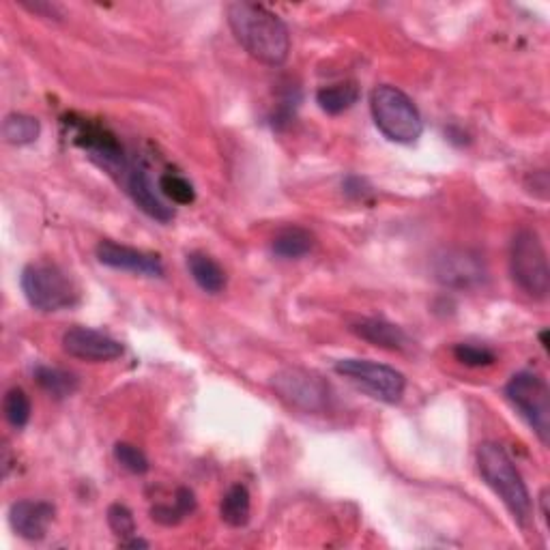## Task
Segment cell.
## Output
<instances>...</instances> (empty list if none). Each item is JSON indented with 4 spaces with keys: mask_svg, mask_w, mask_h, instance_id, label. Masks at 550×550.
Here are the masks:
<instances>
[{
    "mask_svg": "<svg viewBox=\"0 0 550 550\" xmlns=\"http://www.w3.org/2000/svg\"><path fill=\"white\" fill-rule=\"evenodd\" d=\"M230 31L252 59L280 67L291 54V35L286 24L263 5L230 3L226 7Z\"/></svg>",
    "mask_w": 550,
    "mask_h": 550,
    "instance_id": "6da1fadb",
    "label": "cell"
},
{
    "mask_svg": "<svg viewBox=\"0 0 550 550\" xmlns=\"http://www.w3.org/2000/svg\"><path fill=\"white\" fill-rule=\"evenodd\" d=\"M477 469L482 480L503 501L520 527H527L533 516V503L523 475L516 469L510 454L499 443L486 441L477 447Z\"/></svg>",
    "mask_w": 550,
    "mask_h": 550,
    "instance_id": "7a4b0ae2",
    "label": "cell"
},
{
    "mask_svg": "<svg viewBox=\"0 0 550 550\" xmlns=\"http://www.w3.org/2000/svg\"><path fill=\"white\" fill-rule=\"evenodd\" d=\"M370 112L374 125L387 140L413 144L424 134V119L413 99L392 84H381L372 91Z\"/></svg>",
    "mask_w": 550,
    "mask_h": 550,
    "instance_id": "3957f363",
    "label": "cell"
},
{
    "mask_svg": "<svg viewBox=\"0 0 550 550\" xmlns=\"http://www.w3.org/2000/svg\"><path fill=\"white\" fill-rule=\"evenodd\" d=\"M26 301L39 312H59L78 306L80 291L71 275L48 260L24 267L20 278Z\"/></svg>",
    "mask_w": 550,
    "mask_h": 550,
    "instance_id": "277c9868",
    "label": "cell"
},
{
    "mask_svg": "<svg viewBox=\"0 0 550 550\" xmlns=\"http://www.w3.org/2000/svg\"><path fill=\"white\" fill-rule=\"evenodd\" d=\"M510 273L518 288L529 297L546 299L550 291V269L546 250L535 230H518L510 245Z\"/></svg>",
    "mask_w": 550,
    "mask_h": 550,
    "instance_id": "5b68a950",
    "label": "cell"
},
{
    "mask_svg": "<svg viewBox=\"0 0 550 550\" xmlns=\"http://www.w3.org/2000/svg\"><path fill=\"white\" fill-rule=\"evenodd\" d=\"M505 396L512 407L523 415L531 430L538 434L542 445H548L550 437V389L542 376L533 372H518L505 385Z\"/></svg>",
    "mask_w": 550,
    "mask_h": 550,
    "instance_id": "8992f818",
    "label": "cell"
},
{
    "mask_svg": "<svg viewBox=\"0 0 550 550\" xmlns=\"http://www.w3.org/2000/svg\"><path fill=\"white\" fill-rule=\"evenodd\" d=\"M336 372L385 404H398L407 389V379L400 370L370 359H340Z\"/></svg>",
    "mask_w": 550,
    "mask_h": 550,
    "instance_id": "52a82bcc",
    "label": "cell"
},
{
    "mask_svg": "<svg viewBox=\"0 0 550 550\" xmlns=\"http://www.w3.org/2000/svg\"><path fill=\"white\" fill-rule=\"evenodd\" d=\"M271 387L286 404L299 411L321 413L329 404V385L318 374L303 368H284L273 374Z\"/></svg>",
    "mask_w": 550,
    "mask_h": 550,
    "instance_id": "ba28073f",
    "label": "cell"
},
{
    "mask_svg": "<svg viewBox=\"0 0 550 550\" xmlns=\"http://www.w3.org/2000/svg\"><path fill=\"white\" fill-rule=\"evenodd\" d=\"M114 179H117L123 185V190L127 192L129 198L134 200V205L142 213H147L149 217H153V220L168 224L172 217H175V209L168 207L166 202L157 196L155 187L149 179L147 168L140 166L138 162H134V159H129L127 166Z\"/></svg>",
    "mask_w": 550,
    "mask_h": 550,
    "instance_id": "9c48e42d",
    "label": "cell"
},
{
    "mask_svg": "<svg viewBox=\"0 0 550 550\" xmlns=\"http://www.w3.org/2000/svg\"><path fill=\"white\" fill-rule=\"evenodd\" d=\"M63 351L91 364H104L123 355V344L112 336L91 327H71L63 334Z\"/></svg>",
    "mask_w": 550,
    "mask_h": 550,
    "instance_id": "30bf717a",
    "label": "cell"
},
{
    "mask_svg": "<svg viewBox=\"0 0 550 550\" xmlns=\"http://www.w3.org/2000/svg\"><path fill=\"white\" fill-rule=\"evenodd\" d=\"M434 275L450 288H473L486 278L484 260L469 250H447L434 260Z\"/></svg>",
    "mask_w": 550,
    "mask_h": 550,
    "instance_id": "8fae6325",
    "label": "cell"
},
{
    "mask_svg": "<svg viewBox=\"0 0 550 550\" xmlns=\"http://www.w3.org/2000/svg\"><path fill=\"white\" fill-rule=\"evenodd\" d=\"M97 260L101 265L119 271H132L138 275H147V278H162L164 275V263L157 254L142 252L129 245H121L114 241H101L97 245Z\"/></svg>",
    "mask_w": 550,
    "mask_h": 550,
    "instance_id": "7c38bea8",
    "label": "cell"
},
{
    "mask_svg": "<svg viewBox=\"0 0 550 550\" xmlns=\"http://www.w3.org/2000/svg\"><path fill=\"white\" fill-rule=\"evenodd\" d=\"M54 505L48 501H16L9 508V523L20 538L28 542H39L48 535L54 520Z\"/></svg>",
    "mask_w": 550,
    "mask_h": 550,
    "instance_id": "4fadbf2b",
    "label": "cell"
},
{
    "mask_svg": "<svg viewBox=\"0 0 550 550\" xmlns=\"http://www.w3.org/2000/svg\"><path fill=\"white\" fill-rule=\"evenodd\" d=\"M351 331L357 338L366 340L374 346H381V349H387V351L404 353L413 346L407 331L394 323L383 321V318H361V321H357L351 327Z\"/></svg>",
    "mask_w": 550,
    "mask_h": 550,
    "instance_id": "5bb4252c",
    "label": "cell"
},
{
    "mask_svg": "<svg viewBox=\"0 0 550 550\" xmlns=\"http://www.w3.org/2000/svg\"><path fill=\"white\" fill-rule=\"evenodd\" d=\"M187 269H190V275L194 278V282L205 293L217 295L226 288V273L220 267V263L213 260L209 254L192 252L190 256H187Z\"/></svg>",
    "mask_w": 550,
    "mask_h": 550,
    "instance_id": "9a60e30c",
    "label": "cell"
},
{
    "mask_svg": "<svg viewBox=\"0 0 550 550\" xmlns=\"http://www.w3.org/2000/svg\"><path fill=\"white\" fill-rule=\"evenodd\" d=\"M314 248V237L310 230L301 228V226H286L282 228L278 235L273 237L271 250L275 256L295 260L310 254Z\"/></svg>",
    "mask_w": 550,
    "mask_h": 550,
    "instance_id": "2e32d148",
    "label": "cell"
},
{
    "mask_svg": "<svg viewBox=\"0 0 550 550\" xmlns=\"http://www.w3.org/2000/svg\"><path fill=\"white\" fill-rule=\"evenodd\" d=\"M359 86L357 82H338L331 86H323L321 91L316 93V104L323 112L336 117L346 110H351L359 101Z\"/></svg>",
    "mask_w": 550,
    "mask_h": 550,
    "instance_id": "e0dca14e",
    "label": "cell"
},
{
    "mask_svg": "<svg viewBox=\"0 0 550 550\" xmlns=\"http://www.w3.org/2000/svg\"><path fill=\"white\" fill-rule=\"evenodd\" d=\"M35 381L43 389V392L50 394L56 400L74 396L80 387V381L74 372L63 370V368H54V366H37Z\"/></svg>",
    "mask_w": 550,
    "mask_h": 550,
    "instance_id": "ac0fdd59",
    "label": "cell"
},
{
    "mask_svg": "<svg viewBox=\"0 0 550 550\" xmlns=\"http://www.w3.org/2000/svg\"><path fill=\"white\" fill-rule=\"evenodd\" d=\"M250 514H252V499H250V490L243 484H235L226 490V495L220 505V516L228 527H245L250 523Z\"/></svg>",
    "mask_w": 550,
    "mask_h": 550,
    "instance_id": "d6986e66",
    "label": "cell"
},
{
    "mask_svg": "<svg viewBox=\"0 0 550 550\" xmlns=\"http://www.w3.org/2000/svg\"><path fill=\"white\" fill-rule=\"evenodd\" d=\"M41 134V125L31 114L13 112L3 121V138L7 144L13 147H26V144H33Z\"/></svg>",
    "mask_w": 550,
    "mask_h": 550,
    "instance_id": "ffe728a7",
    "label": "cell"
},
{
    "mask_svg": "<svg viewBox=\"0 0 550 550\" xmlns=\"http://www.w3.org/2000/svg\"><path fill=\"white\" fill-rule=\"evenodd\" d=\"M196 510V497L190 488H179L175 495V503L172 505H164L159 503L155 508H151V518L155 523L164 525V527H172L179 525L185 516H190Z\"/></svg>",
    "mask_w": 550,
    "mask_h": 550,
    "instance_id": "44dd1931",
    "label": "cell"
},
{
    "mask_svg": "<svg viewBox=\"0 0 550 550\" xmlns=\"http://www.w3.org/2000/svg\"><path fill=\"white\" fill-rule=\"evenodd\" d=\"M3 411H5L7 422L16 430H22V428H26L28 422H31V413H33L31 398L26 396L24 389L13 387L5 394Z\"/></svg>",
    "mask_w": 550,
    "mask_h": 550,
    "instance_id": "7402d4cb",
    "label": "cell"
},
{
    "mask_svg": "<svg viewBox=\"0 0 550 550\" xmlns=\"http://www.w3.org/2000/svg\"><path fill=\"white\" fill-rule=\"evenodd\" d=\"M159 192H162L168 200L175 202V205H192L196 200V190L194 185L187 181L181 175H175V172H164L159 177Z\"/></svg>",
    "mask_w": 550,
    "mask_h": 550,
    "instance_id": "603a6c76",
    "label": "cell"
},
{
    "mask_svg": "<svg viewBox=\"0 0 550 550\" xmlns=\"http://www.w3.org/2000/svg\"><path fill=\"white\" fill-rule=\"evenodd\" d=\"M114 458H117L119 465H121L123 469H127L129 473L144 475V473H147V471L151 469L147 454H144V452L140 450V447H136V445H132V443L121 441V443L114 445Z\"/></svg>",
    "mask_w": 550,
    "mask_h": 550,
    "instance_id": "cb8c5ba5",
    "label": "cell"
},
{
    "mask_svg": "<svg viewBox=\"0 0 550 550\" xmlns=\"http://www.w3.org/2000/svg\"><path fill=\"white\" fill-rule=\"evenodd\" d=\"M454 357L462 366H469V368H486L497 361V355L490 349H486V346H475V344H456Z\"/></svg>",
    "mask_w": 550,
    "mask_h": 550,
    "instance_id": "d4e9b609",
    "label": "cell"
},
{
    "mask_svg": "<svg viewBox=\"0 0 550 550\" xmlns=\"http://www.w3.org/2000/svg\"><path fill=\"white\" fill-rule=\"evenodd\" d=\"M108 525H110L112 533L119 535L121 540H127V538H132V535H136L134 514L123 503H112L110 505V508H108Z\"/></svg>",
    "mask_w": 550,
    "mask_h": 550,
    "instance_id": "484cf974",
    "label": "cell"
},
{
    "mask_svg": "<svg viewBox=\"0 0 550 550\" xmlns=\"http://www.w3.org/2000/svg\"><path fill=\"white\" fill-rule=\"evenodd\" d=\"M121 546H123V548H149V542L138 540V538H136V535H132V538L121 540Z\"/></svg>",
    "mask_w": 550,
    "mask_h": 550,
    "instance_id": "4316f807",
    "label": "cell"
},
{
    "mask_svg": "<svg viewBox=\"0 0 550 550\" xmlns=\"http://www.w3.org/2000/svg\"><path fill=\"white\" fill-rule=\"evenodd\" d=\"M540 340H542V346L544 349H548V329H544L542 334H540Z\"/></svg>",
    "mask_w": 550,
    "mask_h": 550,
    "instance_id": "83f0119b",
    "label": "cell"
}]
</instances>
